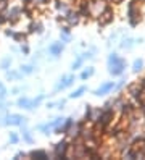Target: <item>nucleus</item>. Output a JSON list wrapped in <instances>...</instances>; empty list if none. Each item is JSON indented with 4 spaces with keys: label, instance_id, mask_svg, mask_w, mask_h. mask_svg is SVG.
<instances>
[{
    "label": "nucleus",
    "instance_id": "1",
    "mask_svg": "<svg viewBox=\"0 0 145 160\" xmlns=\"http://www.w3.org/2000/svg\"><path fill=\"white\" fill-rule=\"evenodd\" d=\"M113 88V82H110V84H105V86L102 88V89H99V91H97V94H99V96H100V94H105L106 91H110Z\"/></svg>",
    "mask_w": 145,
    "mask_h": 160
},
{
    "label": "nucleus",
    "instance_id": "5",
    "mask_svg": "<svg viewBox=\"0 0 145 160\" xmlns=\"http://www.w3.org/2000/svg\"><path fill=\"white\" fill-rule=\"evenodd\" d=\"M92 73H94V70H92V68H90V70H87V71H84V73H82V78H87V76H90Z\"/></svg>",
    "mask_w": 145,
    "mask_h": 160
},
{
    "label": "nucleus",
    "instance_id": "3",
    "mask_svg": "<svg viewBox=\"0 0 145 160\" xmlns=\"http://www.w3.org/2000/svg\"><path fill=\"white\" fill-rule=\"evenodd\" d=\"M140 68H142V62L139 60V62H135V63H134V71H139Z\"/></svg>",
    "mask_w": 145,
    "mask_h": 160
},
{
    "label": "nucleus",
    "instance_id": "2",
    "mask_svg": "<svg viewBox=\"0 0 145 160\" xmlns=\"http://www.w3.org/2000/svg\"><path fill=\"white\" fill-rule=\"evenodd\" d=\"M71 82H73V78H66V79H65V82H61L60 86H58V89H60V88L63 89V88H66V86H70Z\"/></svg>",
    "mask_w": 145,
    "mask_h": 160
},
{
    "label": "nucleus",
    "instance_id": "6",
    "mask_svg": "<svg viewBox=\"0 0 145 160\" xmlns=\"http://www.w3.org/2000/svg\"><path fill=\"white\" fill-rule=\"evenodd\" d=\"M60 49H61V45H53V47H52V52H53V53H56Z\"/></svg>",
    "mask_w": 145,
    "mask_h": 160
},
{
    "label": "nucleus",
    "instance_id": "4",
    "mask_svg": "<svg viewBox=\"0 0 145 160\" xmlns=\"http://www.w3.org/2000/svg\"><path fill=\"white\" fill-rule=\"evenodd\" d=\"M82 92H84V88H81V89H77V91H76L74 94H71V97H79V96H81Z\"/></svg>",
    "mask_w": 145,
    "mask_h": 160
}]
</instances>
